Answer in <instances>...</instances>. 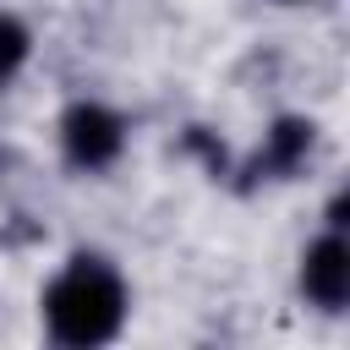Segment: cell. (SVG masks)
<instances>
[{"instance_id":"obj_1","label":"cell","mask_w":350,"mask_h":350,"mask_svg":"<svg viewBox=\"0 0 350 350\" xmlns=\"http://www.w3.org/2000/svg\"><path fill=\"white\" fill-rule=\"evenodd\" d=\"M44 334L66 350H93V345H109L120 328H126V312H131V295H126V279L115 273V262L93 257V252H77L49 284H44Z\"/></svg>"},{"instance_id":"obj_2","label":"cell","mask_w":350,"mask_h":350,"mask_svg":"<svg viewBox=\"0 0 350 350\" xmlns=\"http://www.w3.org/2000/svg\"><path fill=\"white\" fill-rule=\"evenodd\" d=\"M55 131H60V153H66V164L82 170V175H98V170H109V164L126 153V120H120L109 104H98V98H77V104H66Z\"/></svg>"},{"instance_id":"obj_3","label":"cell","mask_w":350,"mask_h":350,"mask_svg":"<svg viewBox=\"0 0 350 350\" xmlns=\"http://www.w3.org/2000/svg\"><path fill=\"white\" fill-rule=\"evenodd\" d=\"M301 295L317 312H345L350 306V241H345L339 224H328L301 252Z\"/></svg>"},{"instance_id":"obj_4","label":"cell","mask_w":350,"mask_h":350,"mask_svg":"<svg viewBox=\"0 0 350 350\" xmlns=\"http://www.w3.org/2000/svg\"><path fill=\"white\" fill-rule=\"evenodd\" d=\"M27 60H33V33H27V22L11 16V11H0V88H11Z\"/></svg>"},{"instance_id":"obj_5","label":"cell","mask_w":350,"mask_h":350,"mask_svg":"<svg viewBox=\"0 0 350 350\" xmlns=\"http://www.w3.org/2000/svg\"><path fill=\"white\" fill-rule=\"evenodd\" d=\"M273 5H306V0H273Z\"/></svg>"}]
</instances>
